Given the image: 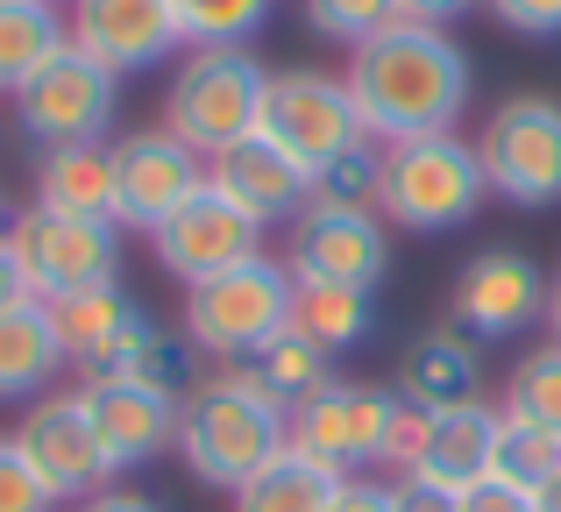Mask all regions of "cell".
<instances>
[{"mask_svg": "<svg viewBox=\"0 0 561 512\" xmlns=\"http://www.w3.org/2000/svg\"><path fill=\"white\" fill-rule=\"evenodd\" d=\"M348 100L377 143L448 136L469 107V57L448 29L391 22L383 36L348 50Z\"/></svg>", "mask_w": 561, "mask_h": 512, "instance_id": "cell-1", "label": "cell"}, {"mask_svg": "<svg viewBox=\"0 0 561 512\" xmlns=\"http://www.w3.org/2000/svg\"><path fill=\"white\" fill-rule=\"evenodd\" d=\"M291 413L256 385L249 363H228L220 377L192 385L179 399V456L206 491H242L271 456H285Z\"/></svg>", "mask_w": 561, "mask_h": 512, "instance_id": "cell-2", "label": "cell"}, {"mask_svg": "<svg viewBox=\"0 0 561 512\" xmlns=\"http://www.w3.org/2000/svg\"><path fill=\"white\" fill-rule=\"evenodd\" d=\"M483 157L477 143L448 136H412V143H383L377 157V214L391 228H412V236H448L469 214L483 207Z\"/></svg>", "mask_w": 561, "mask_h": 512, "instance_id": "cell-3", "label": "cell"}, {"mask_svg": "<svg viewBox=\"0 0 561 512\" xmlns=\"http://www.w3.org/2000/svg\"><path fill=\"white\" fill-rule=\"evenodd\" d=\"M263 86H271V71L249 57V43H206V50H192L179 65V79H171L164 128L185 143V150H199L206 164H214L220 150H234L242 136H256Z\"/></svg>", "mask_w": 561, "mask_h": 512, "instance_id": "cell-4", "label": "cell"}, {"mask_svg": "<svg viewBox=\"0 0 561 512\" xmlns=\"http://www.w3.org/2000/svg\"><path fill=\"white\" fill-rule=\"evenodd\" d=\"M285 320H291V263L277 257H249L220 277L185 285V342L220 363H249L256 349H271Z\"/></svg>", "mask_w": 561, "mask_h": 512, "instance_id": "cell-5", "label": "cell"}, {"mask_svg": "<svg viewBox=\"0 0 561 512\" xmlns=\"http://www.w3.org/2000/svg\"><path fill=\"white\" fill-rule=\"evenodd\" d=\"M256 136H271L306 179H320V171H334L348 150H363L370 128H363L356 100H348V79H328V71H271Z\"/></svg>", "mask_w": 561, "mask_h": 512, "instance_id": "cell-6", "label": "cell"}, {"mask_svg": "<svg viewBox=\"0 0 561 512\" xmlns=\"http://www.w3.org/2000/svg\"><path fill=\"white\" fill-rule=\"evenodd\" d=\"M483 185L512 207H561V100L512 93L477 136Z\"/></svg>", "mask_w": 561, "mask_h": 512, "instance_id": "cell-7", "label": "cell"}, {"mask_svg": "<svg viewBox=\"0 0 561 512\" xmlns=\"http://www.w3.org/2000/svg\"><path fill=\"white\" fill-rule=\"evenodd\" d=\"M114 107H122V79H114L100 57H85L79 43H65V50L14 93V122H22V136L43 143V150L100 143L114 128Z\"/></svg>", "mask_w": 561, "mask_h": 512, "instance_id": "cell-8", "label": "cell"}, {"mask_svg": "<svg viewBox=\"0 0 561 512\" xmlns=\"http://www.w3.org/2000/svg\"><path fill=\"white\" fill-rule=\"evenodd\" d=\"M497 420H505V413H491L483 399L440 406V413L398 399L383 463H398L405 477H426V485L462 491V485H477V477H491V463H497Z\"/></svg>", "mask_w": 561, "mask_h": 512, "instance_id": "cell-9", "label": "cell"}, {"mask_svg": "<svg viewBox=\"0 0 561 512\" xmlns=\"http://www.w3.org/2000/svg\"><path fill=\"white\" fill-rule=\"evenodd\" d=\"M8 250L22 263V277H28L36 299H65V292L122 277V228L114 221H79V214L28 207V214H14Z\"/></svg>", "mask_w": 561, "mask_h": 512, "instance_id": "cell-10", "label": "cell"}, {"mask_svg": "<svg viewBox=\"0 0 561 512\" xmlns=\"http://www.w3.org/2000/svg\"><path fill=\"white\" fill-rule=\"evenodd\" d=\"M14 448L28 456V470L43 477V491L57 505H85L114 477L107 448H100V428L85 413V391H43V399H28L22 428H14Z\"/></svg>", "mask_w": 561, "mask_h": 512, "instance_id": "cell-11", "label": "cell"}, {"mask_svg": "<svg viewBox=\"0 0 561 512\" xmlns=\"http://www.w3.org/2000/svg\"><path fill=\"white\" fill-rule=\"evenodd\" d=\"M391 271V221L356 200H306L291 214V277H328V285L377 292Z\"/></svg>", "mask_w": 561, "mask_h": 512, "instance_id": "cell-12", "label": "cell"}, {"mask_svg": "<svg viewBox=\"0 0 561 512\" xmlns=\"http://www.w3.org/2000/svg\"><path fill=\"white\" fill-rule=\"evenodd\" d=\"M391 420H398V391L342 385V377H334L328 391L291 406V448L328 463L334 477H363L370 463H383V448H391Z\"/></svg>", "mask_w": 561, "mask_h": 512, "instance_id": "cell-13", "label": "cell"}, {"mask_svg": "<svg viewBox=\"0 0 561 512\" xmlns=\"http://www.w3.org/2000/svg\"><path fill=\"white\" fill-rule=\"evenodd\" d=\"M107 157H114V228L157 236L206 185V157L185 150L171 128H136V136L107 143Z\"/></svg>", "mask_w": 561, "mask_h": 512, "instance_id": "cell-14", "label": "cell"}, {"mask_svg": "<svg viewBox=\"0 0 561 512\" xmlns=\"http://www.w3.org/2000/svg\"><path fill=\"white\" fill-rule=\"evenodd\" d=\"M150 242H157V263H164L179 285H199V277H220V271H234V263L263 257V221L242 214L228 193L199 185Z\"/></svg>", "mask_w": 561, "mask_h": 512, "instance_id": "cell-15", "label": "cell"}, {"mask_svg": "<svg viewBox=\"0 0 561 512\" xmlns=\"http://www.w3.org/2000/svg\"><path fill=\"white\" fill-rule=\"evenodd\" d=\"M43 314H50V328H57L65 363H79L85 377L122 371V363L157 334V320L122 292V277H107V285H85V292H65V299H43Z\"/></svg>", "mask_w": 561, "mask_h": 512, "instance_id": "cell-16", "label": "cell"}, {"mask_svg": "<svg viewBox=\"0 0 561 512\" xmlns=\"http://www.w3.org/2000/svg\"><path fill=\"white\" fill-rule=\"evenodd\" d=\"M65 29H71V43H79L85 57H100V65L114 71V79L164 65V57L185 43L171 0H71Z\"/></svg>", "mask_w": 561, "mask_h": 512, "instance_id": "cell-17", "label": "cell"}, {"mask_svg": "<svg viewBox=\"0 0 561 512\" xmlns=\"http://www.w3.org/2000/svg\"><path fill=\"white\" fill-rule=\"evenodd\" d=\"M540 314H548V271L526 250H483L455 277V320L477 342H505V334H519Z\"/></svg>", "mask_w": 561, "mask_h": 512, "instance_id": "cell-18", "label": "cell"}, {"mask_svg": "<svg viewBox=\"0 0 561 512\" xmlns=\"http://www.w3.org/2000/svg\"><path fill=\"white\" fill-rule=\"evenodd\" d=\"M85 413H93L100 428V448H107L114 470H142V463H157L171 442H179V399L171 391H150L136 385V377H85Z\"/></svg>", "mask_w": 561, "mask_h": 512, "instance_id": "cell-19", "label": "cell"}, {"mask_svg": "<svg viewBox=\"0 0 561 512\" xmlns=\"http://www.w3.org/2000/svg\"><path fill=\"white\" fill-rule=\"evenodd\" d=\"M206 185L228 193L234 207L256 214V221H285V214H299L306 200H313V179H306L271 136H242L234 150H220L214 164H206Z\"/></svg>", "mask_w": 561, "mask_h": 512, "instance_id": "cell-20", "label": "cell"}, {"mask_svg": "<svg viewBox=\"0 0 561 512\" xmlns=\"http://www.w3.org/2000/svg\"><path fill=\"white\" fill-rule=\"evenodd\" d=\"M291 334H306V342H320L328 356H342V349L370 342L377 334V292L363 285H328V277H291Z\"/></svg>", "mask_w": 561, "mask_h": 512, "instance_id": "cell-21", "label": "cell"}, {"mask_svg": "<svg viewBox=\"0 0 561 512\" xmlns=\"http://www.w3.org/2000/svg\"><path fill=\"white\" fill-rule=\"evenodd\" d=\"M36 207L43 214H79V221H114V157H107V143L43 150Z\"/></svg>", "mask_w": 561, "mask_h": 512, "instance_id": "cell-22", "label": "cell"}, {"mask_svg": "<svg viewBox=\"0 0 561 512\" xmlns=\"http://www.w3.org/2000/svg\"><path fill=\"white\" fill-rule=\"evenodd\" d=\"M477 385H483V363H477V349H469L462 334H420V342L405 349V363H398V399L426 406V413L469 406Z\"/></svg>", "mask_w": 561, "mask_h": 512, "instance_id": "cell-23", "label": "cell"}, {"mask_svg": "<svg viewBox=\"0 0 561 512\" xmlns=\"http://www.w3.org/2000/svg\"><path fill=\"white\" fill-rule=\"evenodd\" d=\"M57 371H65V349H57V328H50V314H43V299L0 314V406L50 391Z\"/></svg>", "mask_w": 561, "mask_h": 512, "instance_id": "cell-24", "label": "cell"}, {"mask_svg": "<svg viewBox=\"0 0 561 512\" xmlns=\"http://www.w3.org/2000/svg\"><path fill=\"white\" fill-rule=\"evenodd\" d=\"M71 43L57 0H0V93H22L43 65Z\"/></svg>", "mask_w": 561, "mask_h": 512, "instance_id": "cell-25", "label": "cell"}, {"mask_svg": "<svg viewBox=\"0 0 561 512\" xmlns=\"http://www.w3.org/2000/svg\"><path fill=\"white\" fill-rule=\"evenodd\" d=\"M334 485H342V477H334L328 463L299 456V448L285 442V456H271L242 491H234V512H328Z\"/></svg>", "mask_w": 561, "mask_h": 512, "instance_id": "cell-26", "label": "cell"}, {"mask_svg": "<svg viewBox=\"0 0 561 512\" xmlns=\"http://www.w3.org/2000/svg\"><path fill=\"white\" fill-rule=\"evenodd\" d=\"M249 371H256V385L271 391L285 413H291V406H306L313 391L334 385V356L320 342H306V334H291V328L277 334L271 349H256V356H249Z\"/></svg>", "mask_w": 561, "mask_h": 512, "instance_id": "cell-27", "label": "cell"}, {"mask_svg": "<svg viewBox=\"0 0 561 512\" xmlns=\"http://www.w3.org/2000/svg\"><path fill=\"white\" fill-rule=\"evenodd\" d=\"M561 470V434L554 428H534V420H497V463H491V477H505V485H519V491H540L548 477Z\"/></svg>", "mask_w": 561, "mask_h": 512, "instance_id": "cell-28", "label": "cell"}, {"mask_svg": "<svg viewBox=\"0 0 561 512\" xmlns=\"http://www.w3.org/2000/svg\"><path fill=\"white\" fill-rule=\"evenodd\" d=\"M179 8V29L192 50H206V43H249L263 22H271L277 0H171Z\"/></svg>", "mask_w": 561, "mask_h": 512, "instance_id": "cell-29", "label": "cell"}, {"mask_svg": "<svg viewBox=\"0 0 561 512\" xmlns=\"http://www.w3.org/2000/svg\"><path fill=\"white\" fill-rule=\"evenodd\" d=\"M505 413L561 434V342L534 349V356H526L519 371H512V385H505Z\"/></svg>", "mask_w": 561, "mask_h": 512, "instance_id": "cell-30", "label": "cell"}, {"mask_svg": "<svg viewBox=\"0 0 561 512\" xmlns=\"http://www.w3.org/2000/svg\"><path fill=\"white\" fill-rule=\"evenodd\" d=\"M306 22H313V36L356 50V43L383 36V29L405 22V14H398V0H306Z\"/></svg>", "mask_w": 561, "mask_h": 512, "instance_id": "cell-31", "label": "cell"}, {"mask_svg": "<svg viewBox=\"0 0 561 512\" xmlns=\"http://www.w3.org/2000/svg\"><path fill=\"white\" fill-rule=\"evenodd\" d=\"M0 512H57V499L43 491V477L28 470V456L14 448V434H0Z\"/></svg>", "mask_w": 561, "mask_h": 512, "instance_id": "cell-32", "label": "cell"}, {"mask_svg": "<svg viewBox=\"0 0 561 512\" xmlns=\"http://www.w3.org/2000/svg\"><path fill=\"white\" fill-rule=\"evenodd\" d=\"M512 36H534V43H554L561 36V0H483Z\"/></svg>", "mask_w": 561, "mask_h": 512, "instance_id": "cell-33", "label": "cell"}, {"mask_svg": "<svg viewBox=\"0 0 561 512\" xmlns=\"http://www.w3.org/2000/svg\"><path fill=\"white\" fill-rule=\"evenodd\" d=\"M391 512H462V491L426 485V477H398V485H391Z\"/></svg>", "mask_w": 561, "mask_h": 512, "instance_id": "cell-34", "label": "cell"}, {"mask_svg": "<svg viewBox=\"0 0 561 512\" xmlns=\"http://www.w3.org/2000/svg\"><path fill=\"white\" fill-rule=\"evenodd\" d=\"M462 512H534V491L505 485V477H477L462 485Z\"/></svg>", "mask_w": 561, "mask_h": 512, "instance_id": "cell-35", "label": "cell"}, {"mask_svg": "<svg viewBox=\"0 0 561 512\" xmlns=\"http://www.w3.org/2000/svg\"><path fill=\"white\" fill-rule=\"evenodd\" d=\"M328 512H391V485H377V477H342Z\"/></svg>", "mask_w": 561, "mask_h": 512, "instance_id": "cell-36", "label": "cell"}, {"mask_svg": "<svg viewBox=\"0 0 561 512\" xmlns=\"http://www.w3.org/2000/svg\"><path fill=\"white\" fill-rule=\"evenodd\" d=\"M469 8H483V0H398V14H405V22H426V29H448L455 14H469Z\"/></svg>", "mask_w": 561, "mask_h": 512, "instance_id": "cell-37", "label": "cell"}, {"mask_svg": "<svg viewBox=\"0 0 561 512\" xmlns=\"http://www.w3.org/2000/svg\"><path fill=\"white\" fill-rule=\"evenodd\" d=\"M14 306H36V292H28L22 263H14V250L0 242V314H14Z\"/></svg>", "mask_w": 561, "mask_h": 512, "instance_id": "cell-38", "label": "cell"}, {"mask_svg": "<svg viewBox=\"0 0 561 512\" xmlns=\"http://www.w3.org/2000/svg\"><path fill=\"white\" fill-rule=\"evenodd\" d=\"M71 512H164V505H157V499H142V491H93V499H85V505H71Z\"/></svg>", "mask_w": 561, "mask_h": 512, "instance_id": "cell-39", "label": "cell"}, {"mask_svg": "<svg viewBox=\"0 0 561 512\" xmlns=\"http://www.w3.org/2000/svg\"><path fill=\"white\" fill-rule=\"evenodd\" d=\"M534 512H561V470H554V477H548V485H540V491H534Z\"/></svg>", "mask_w": 561, "mask_h": 512, "instance_id": "cell-40", "label": "cell"}, {"mask_svg": "<svg viewBox=\"0 0 561 512\" xmlns=\"http://www.w3.org/2000/svg\"><path fill=\"white\" fill-rule=\"evenodd\" d=\"M548 328H554V342H561V271L548 277Z\"/></svg>", "mask_w": 561, "mask_h": 512, "instance_id": "cell-41", "label": "cell"}, {"mask_svg": "<svg viewBox=\"0 0 561 512\" xmlns=\"http://www.w3.org/2000/svg\"><path fill=\"white\" fill-rule=\"evenodd\" d=\"M8 228H14V214H8V193H0V242H8Z\"/></svg>", "mask_w": 561, "mask_h": 512, "instance_id": "cell-42", "label": "cell"}]
</instances>
